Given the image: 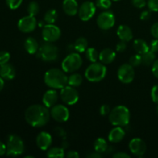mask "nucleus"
Returning <instances> with one entry per match:
<instances>
[{
    "instance_id": "nucleus-1",
    "label": "nucleus",
    "mask_w": 158,
    "mask_h": 158,
    "mask_svg": "<svg viewBox=\"0 0 158 158\" xmlns=\"http://www.w3.org/2000/svg\"><path fill=\"white\" fill-rule=\"evenodd\" d=\"M50 117L49 108L44 105H31L25 111V120L33 127H41L47 124Z\"/></svg>"
},
{
    "instance_id": "nucleus-2",
    "label": "nucleus",
    "mask_w": 158,
    "mask_h": 158,
    "mask_svg": "<svg viewBox=\"0 0 158 158\" xmlns=\"http://www.w3.org/2000/svg\"><path fill=\"white\" fill-rule=\"evenodd\" d=\"M44 82L46 86L52 89H61L68 84V77L63 69L52 68L46 72Z\"/></svg>"
},
{
    "instance_id": "nucleus-3",
    "label": "nucleus",
    "mask_w": 158,
    "mask_h": 158,
    "mask_svg": "<svg viewBox=\"0 0 158 158\" xmlns=\"http://www.w3.org/2000/svg\"><path fill=\"white\" fill-rule=\"evenodd\" d=\"M131 113L127 106L119 105L110 110L109 120L114 126L126 127L129 124Z\"/></svg>"
},
{
    "instance_id": "nucleus-4",
    "label": "nucleus",
    "mask_w": 158,
    "mask_h": 158,
    "mask_svg": "<svg viewBox=\"0 0 158 158\" xmlns=\"http://www.w3.org/2000/svg\"><path fill=\"white\" fill-rule=\"evenodd\" d=\"M107 69L102 63H92L85 71V77L89 82L97 83L103 80L106 77Z\"/></svg>"
},
{
    "instance_id": "nucleus-5",
    "label": "nucleus",
    "mask_w": 158,
    "mask_h": 158,
    "mask_svg": "<svg viewBox=\"0 0 158 158\" xmlns=\"http://www.w3.org/2000/svg\"><path fill=\"white\" fill-rule=\"evenodd\" d=\"M36 56L45 62H53L58 59L59 49L52 43L45 42L40 46Z\"/></svg>"
},
{
    "instance_id": "nucleus-6",
    "label": "nucleus",
    "mask_w": 158,
    "mask_h": 158,
    "mask_svg": "<svg viewBox=\"0 0 158 158\" xmlns=\"http://www.w3.org/2000/svg\"><path fill=\"white\" fill-rule=\"evenodd\" d=\"M6 147H7L6 154L9 157H15L21 155L25 150L23 140L21 137L15 134H10L8 137Z\"/></svg>"
},
{
    "instance_id": "nucleus-7",
    "label": "nucleus",
    "mask_w": 158,
    "mask_h": 158,
    "mask_svg": "<svg viewBox=\"0 0 158 158\" xmlns=\"http://www.w3.org/2000/svg\"><path fill=\"white\" fill-rule=\"evenodd\" d=\"M83 64V60L79 52H71L62 62V69L65 73H74Z\"/></svg>"
},
{
    "instance_id": "nucleus-8",
    "label": "nucleus",
    "mask_w": 158,
    "mask_h": 158,
    "mask_svg": "<svg viewBox=\"0 0 158 158\" xmlns=\"http://www.w3.org/2000/svg\"><path fill=\"white\" fill-rule=\"evenodd\" d=\"M42 36L43 40L48 43H54L61 36V30L54 24H46L43 27Z\"/></svg>"
},
{
    "instance_id": "nucleus-9",
    "label": "nucleus",
    "mask_w": 158,
    "mask_h": 158,
    "mask_svg": "<svg viewBox=\"0 0 158 158\" xmlns=\"http://www.w3.org/2000/svg\"><path fill=\"white\" fill-rule=\"evenodd\" d=\"M60 98L62 101L67 105H74L79 100V93L75 87L66 85L60 91Z\"/></svg>"
},
{
    "instance_id": "nucleus-10",
    "label": "nucleus",
    "mask_w": 158,
    "mask_h": 158,
    "mask_svg": "<svg viewBox=\"0 0 158 158\" xmlns=\"http://www.w3.org/2000/svg\"><path fill=\"white\" fill-rule=\"evenodd\" d=\"M135 77L134 67L130 63H124L118 68L117 77L121 83L129 84L132 83Z\"/></svg>"
},
{
    "instance_id": "nucleus-11",
    "label": "nucleus",
    "mask_w": 158,
    "mask_h": 158,
    "mask_svg": "<svg viewBox=\"0 0 158 158\" xmlns=\"http://www.w3.org/2000/svg\"><path fill=\"white\" fill-rule=\"evenodd\" d=\"M115 15L111 11L106 10L98 15L97 19V26L103 30H108L115 25Z\"/></svg>"
},
{
    "instance_id": "nucleus-12",
    "label": "nucleus",
    "mask_w": 158,
    "mask_h": 158,
    "mask_svg": "<svg viewBox=\"0 0 158 158\" xmlns=\"http://www.w3.org/2000/svg\"><path fill=\"white\" fill-rule=\"evenodd\" d=\"M50 115L56 121L63 123L69 120V111L64 105L56 104L51 107Z\"/></svg>"
},
{
    "instance_id": "nucleus-13",
    "label": "nucleus",
    "mask_w": 158,
    "mask_h": 158,
    "mask_svg": "<svg viewBox=\"0 0 158 158\" xmlns=\"http://www.w3.org/2000/svg\"><path fill=\"white\" fill-rule=\"evenodd\" d=\"M96 6L93 2L86 1L81 4L78 10V15L82 21H89L96 13Z\"/></svg>"
},
{
    "instance_id": "nucleus-14",
    "label": "nucleus",
    "mask_w": 158,
    "mask_h": 158,
    "mask_svg": "<svg viewBox=\"0 0 158 158\" xmlns=\"http://www.w3.org/2000/svg\"><path fill=\"white\" fill-rule=\"evenodd\" d=\"M37 26V20L33 15H28L20 19L18 22V28L22 32L29 33L35 30Z\"/></svg>"
},
{
    "instance_id": "nucleus-15",
    "label": "nucleus",
    "mask_w": 158,
    "mask_h": 158,
    "mask_svg": "<svg viewBox=\"0 0 158 158\" xmlns=\"http://www.w3.org/2000/svg\"><path fill=\"white\" fill-rule=\"evenodd\" d=\"M129 149L134 155L137 157H142L146 153L147 145L142 139L136 137L130 141Z\"/></svg>"
},
{
    "instance_id": "nucleus-16",
    "label": "nucleus",
    "mask_w": 158,
    "mask_h": 158,
    "mask_svg": "<svg viewBox=\"0 0 158 158\" xmlns=\"http://www.w3.org/2000/svg\"><path fill=\"white\" fill-rule=\"evenodd\" d=\"M36 144L38 148L42 151H47L49 148H50L51 145L52 143V137L50 134L46 131H42L37 135Z\"/></svg>"
},
{
    "instance_id": "nucleus-17",
    "label": "nucleus",
    "mask_w": 158,
    "mask_h": 158,
    "mask_svg": "<svg viewBox=\"0 0 158 158\" xmlns=\"http://www.w3.org/2000/svg\"><path fill=\"white\" fill-rule=\"evenodd\" d=\"M58 100V94L55 89H51L45 92L43 97V103L46 107L51 108L56 104Z\"/></svg>"
},
{
    "instance_id": "nucleus-18",
    "label": "nucleus",
    "mask_w": 158,
    "mask_h": 158,
    "mask_svg": "<svg viewBox=\"0 0 158 158\" xmlns=\"http://www.w3.org/2000/svg\"><path fill=\"white\" fill-rule=\"evenodd\" d=\"M125 137V131L123 130V127L116 126V127L113 128L110 131L108 134V140L111 143H119L122 141Z\"/></svg>"
},
{
    "instance_id": "nucleus-19",
    "label": "nucleus",
    "mask_w": 158,
    "mask_h": 158,
    "mask_svg": "<svg viewBox=\"0 0 158 158\" xmlns=\"http://www.w3.org/2000/svg\"><path fill=\"white\" fill-rule=\"evenodd\" d=\"M63 9L65 13L69 16L77 15L79 10L77 0H64L63 2Z\"/></svg>"
},
{
    "instance_id": "nucleus-20",
    "label": "nucleus",
    "mask_w": 158,
    "mask_h": 158,
    "mask_svg": "<svg viewBox=\"0 0 158 158\" xmlns=\"http://www.w3.org/2000/svg\"><path fill=\"white\" fill-rule=\"evenodd\" d=\"M116 56H117V54H116L115 51L110 48H106V49H103L99 53V60L103 64H110V63H113L115 60Z\"/></svg>"
},
{
    "instance_id": "nucleus-21",
    "label": "nucleus",
    "mask_w": 158,
    "mask_h": 158,
    "mask_svg": "<svg viewBox=\"0 0 158 158\" xmlns=\"http://www.w3.org/2000/svg\"><path fill=\"white\" fill-rule=\"evenodd\" d=\"M117 34L120 40L126 42V43L131 41L134 37L131 29L126 25H120L117 29Z\"/></svg>"
},
{
    "instance_id": "nucleus-22",
    "label": "nucleus",
    "mask_w": 158,
    "mask_h": 158,
    "mask_svg": "<svg viewBox=\"0 0 158 158\" xmlns=\"http://www.w3.org/2000/svg\"><path fill=\"white\" fill-rule=\"evenodd\" d=\"M0 77L6 80H12L15 77V68L9 63L2 65L0 66Z\"/></svg>"
},
{
    "instance_id": "nucleus-23",
    "label": "nucleus",
    "mask_w": 158,
    "mask_h": 158,
    "mask_svg": "<svg viewBox=\"0 0 158 158\" xmlns=\"http://www.w3.org/2000/svg\"><path fill=\"white\" fill-rule=\"evenodd\" d=\"M24 47L29 54H35L40 49L38 42L33 37H28L25 40Z\"/></svg>"
},
{
    "instance_id": "nucleus-24",
    "label": "nucleus",
    "mask_w": 158,
    "mask_h": 158,
    "mask_svg": "<svg viewBox=\"0 0 158 158\" xmlns=\"http://www.w3.org/2000/svg\"><path fill=\"white\" fill-rule=\"evenodd\" d=\"M133 46H134V49L136 52L140 55H142L150 50L149 45L146 43L145 40H141V39H137V40H134Z\"/></svg>"
},
{
    "instance_id": "nucleus-25",
    "label": "nucleus",
    "mask_w": 158,
    "mask_h": 158,
    "mask_svg": "<svg viewBox=\"0 0 158 158\" xmlns=\"http://www.w3.org/2000/svg\"><path fill=\"white\" fill-rule=\"evenodd\" d=\"M88 48L87 40L84 37H80L75 41L73 44V49L79 53L86 52Z\"/></svg>"
},
{
    "instance_id": "nucleus-26",
    "label": "nucleus",
    "mask_w": 158,
    "mask_h": 158,
    "mask_svg": "<svg viewBox=\"0 0 158 158\" xmlns=\"http://www.w3.org/2000/svg\"><path fill=\"white\" fill-rule=\"evenodd\" d=\"M46 156L51 158H63L66 156V154H65L64 148L54 147L47 150Z\"/></svg>"
},
{
    "instance_id": "nucleus-27",
    "label": "nucleus",
    "mask_w": 158,
    "mask_h": 158,
    "mask_svg": "<svg viewBox=\"0 0 158 158\" xmlns=\"http://www.w3.org/2000/svg\"><path fill=\"white\" fill-rule=\"evenodd\" d=\"M94 146L95 151L100 153V154L106 152V151L108 150L107 142L104 138H102V137H99L95 140Z\"/></svg>"
},
{
    "instance_id": "nucleus-28",
    "label": "nucleus",
    "mask_w": 158,
    "mask_h": 158,
    "mask_svg": "<svg viewBox=\"0 0 158 158\" xmlns=\"http://www.w3.org/2000/svg\"><path fill=\"white\" fill-rule=\"evenodd\" d=\"M83 83V77L80 73H73L69 77H68V85L73 87L80 86Z\"/></svg>"
},
{
    "instance_id": "nucleus-29",
    "label": "nucleus",
    "mask_w": 158,
    "mask_h": 158,
    "mask_svg": "<svg viewBox=\"0 0 158 158\" xmlns=\"http://www.w3.org/2000/svg\"><path fill=\"white\" fill-rule=\"evenodd\" d=\"M58 18V12L56 9L48 10L44 15V22L46 24H54Z\"/></svg>"
},
{
    "instance_id": "nucleus-30",
    "label": "nucleus",
    "mask_w": 158,
    "mask_h": 158,
    "mask_svg": "<svg viewBox=\"0 0 158 158\" xmlns=\"http://www.w3.org/2000/svg\"><path fill=\"white\" fill-rule=\"evenodd\" d=\"M142 58V63L145 66H152L153 63L156 60V56L154 52L152 51L149 50L145 53L142 54L141 55Z\"/></svg>"
},
{
    "instance_id": "nucleus-31",
    "label": "nucleus",
    "mask_w": 158,
    "mask_h": 158,
    "mask_svg": "<svg viewBox=\"0 0 158 158\" xmlns=\"http://www.w3.org/2000/svg\"><path fill=\"white\" fill-rule=\"evenodd\" d=\"M86 57L91 63H95L99 59V53L97 49L94 47L87 48L86 50Z\"/></svg>"
},
{
    "instance_id": "nucleus-32",
    "label": "nucleus",
    "mask_w": 158,
    "mask_h": 158,
    "mask_svg": "<svg viewBox=\"0 0 158 158\" xmlns=\"http://www.w3.org/2000/svg\"><path fill=\"white\" fill-rule=\"evenodd\" d=\"M39 12H40V6H39L38 2H36L35 1H32L31 2H29L27 7L28 14L35 16L39 13Z\"/></svg>"
},
{
    "instance_id": "nucleus-33",
    "label": "nucleus",
    "mask_w": 158,
    "mask_h": 158,
    "mask_svg": "<svg viewBox=\"0 0 158 158\" xmlns=\"http://www.w3.org/2000/svg\"><path fill=\"white\" fill-rule=\"evenodd\" d=\"M112 2L111 0H97L96 2V6L100 9H104L107 10L111 7Z\"/></svg>"
},
{
    "instance_id": "nucleus-34",
    "label": "nucleus",
    "mask_w": 158,
    "mask_h": 158,
    "mask_svg": "<svg viewBox=\"0 0 158 158\" xmlns=\"http://www.w3.org/2000/svg\"><path fill=\"white\" fill-rule=\"evenodd\" d=\"M142 63L141 55L140 54H135L130 58V64L134 67H137Z\"/></svg>"
},
{
    "instance_id": "nucleus-35",
    "label": "nucleus",
    "mask_w": 158,
    "mask_h": 158,
    "mask_svg": "<svg viewBox=\"0 0 158 158\" xmlns=\"http://www.w3.org/2000/svg\"><path fill=\"white\" fill-rule=\"evenodd\" d=\"M10 60V53L7 51H1L0 52V66L9 63Z\"/></svg>"
},
{
    "instance_id": "nucleus-36",
    "label": "nucleus",
    "mask_w": 158,
    "mask_h": 158,
    "mask_svg": "<svg viewBox=\"0 0 158 158\" xmlns=\"http://www.w3.org/2000/svg\"><path fill=\"white\" fill-rule=\"evenodd\" d=\"M8 7L11 9H16L21 6L23 0H6Z\"/></svg>"
},
{
    "instance_id": "nucleus-37",
    "label": "nucleus",
    "mask_w": 158,
    "mask_h": 158,
    "mask_svg": "<svg viewBox=\"0 0 158 158\" xmlns=\"http://www.w3.org/2000/svg\"><path fill=\"white\" fill-rule=\"evenodd\" d=\"M147 4L151 12H158V0H148Z\"/></svg>"
},
{
    "instance_id": "nucleus-38",
    "label": "nucleus",
    "mask_w": 158,
    "mask_h": 158,
    "mask_svg": "<svg viewBox=\"0 0 158 158\" xmlns=\"http://www.w3.org/2000/svg\"><path fill=\"white\" fill-rule=\"evenodd\" d=\"M151 96L153 101L155 103H157V104H158V84L155 85V86H154L152 87V89H151Z\"/></svg>"
},
{
    "instance_id": "nucleus-39",
    "label": "nucleus",
    "mask_w": 158,
    "mask_h": 158,
    "mask_svg": "<svg viewBox=\"0 0 158 158\" xmlns=\"http://www.w3.org/2000/svg\"><path fill=\"white\" fill-rule=\"evenodd\" d=\"M133 6L137 9H142L147 5L146 0H131Z\"/></svg>"
},
{
    "instance_id": "nucleus-40",
    "label": "nucleus",
    "mask_w": 158,
    "mask_h": 158,
    "mask_svg": "<svg viewBox=\"0 0 158 158\" xmlns=\"http://www.w3.org/2000/svg\"><path fill=\"white\" fill-rule=\"evenodd\" d=\"M126 49H127L126 42L122 41V40H120V42H119V43L117 44V46H116V50H117L118 52H123V51L126 50Z\"/></svg>"
},
{
    "instance_id": "nucleus-41",
    "label": "nucleus",
    "mask_w": 158,
    "mask_h": 158,
    "mask_svg": "<svg viewBox=\"0 0 158 158\" xmlns=\"http://www.w3.org/2000/svg\"><path fill=\"white\" fill-rule=\"evenodd\" d=\"M150 50L152 51L153 52H158V40L155 39V40H153L150 43Z\"/></svg>"
},
{
    "instance_id": "nucleus-42",
    "label": "nucleus",
    "mask_w": 158,
    "mask_h": 158,
    "mask_svg": "<svg viewBox=\"0 0 158 158\" xmlns=\"http://www.w3.org/2000/svg\"><path fill=\"white\" fill-rule=\"evenodd\" d=\"M110 112V107L107 104L102 105L100 109V113L102 116L109 115Z\"/></svg>"
},
{
    "instance_id": "nucleus-43",
    "label": "nucleus",
    "mask_w": 158,
    "mask_h": 158,
    "mask_svg": "<svg viewBox=\"0 0 158 158\" xmlns=\"http://www.w3.org/2000/svg\"><path fill=\"white\" fill-rule=\"evenodd\" d=\"M151 16V10H144L140 13V19L143 20V21H146L148 20Z\"/></svg>"
},
{
    "instance_id": "nucleus-44",
    "label": "nucleus",
    "mask_w": 158,
    "mask_h": 158,
    "mask_svg": "<svg viewBox=\"0 0 158 158\" xmlns=\"http://www.w3.org/2000/svg\"><path fill=\"white\" fill-rule=\"evenodd\" d=\"M151 33L153 35V37L158 40V23H154L151 29Z\"/></svg>"
},
{
    "instance_id": "nucleus-45",
    "label": "nucleus",
    "mask_w": 158,
    "mask_h": 158,
    "mask_svg": "<svg viewBox=\"0 0 158 158\" xmlns=\"http://www.w3.org/2000/svg\"><path fill=\"white\" fill-rule=\"evenodd\" d=\"M151 70H152V73L154 74V77L158 79V60H156L152 64Z\"/></svg>"
},
{
    "instance_id": "nucleus-46",
    "label": "nucleus",
    "mask_w": 158,
    "mask_h": 158,
    "mask_svg": "<svg viewBox=\"0 0 158 158\" xmlns=\"http://www.w3.org/2000/svg\"><path fill=\"white\" fill-rule=\"evenodd\" d=\"M114 158H131V156L125 152H117L113 155Z\"/></svg>"
},
{
    "instance_id": "nucleus-47",
    "label": "nucleus",
    "mask_w": 158,
    "mask_h": 158,
    "mask_svg": "<svg viewBox=\"0 0 158 158\" xmlns=\"http://www.w3.org/2000/svg\"><path fill=\"white\" fill-rule=\"evenodd\" d=\"M66 157L68 158H78L80 157V154L76 151H68L67 154H66Z\"/></svg>"
},
{
    "instance_id": "nucleus-48",
    "label": "nucleus",
    "mask_w": 158,
    "mask_h": 158,
    "mask_svg": "<svg viewBox=\"0 0 158 158\" xmlns=\"http://www.w3.org/2000/svg\"><path fill=\"white\" fill-rule=\"evenodd\" d=\"M6 151H7V147H6V145L5 143H3L2 141H0V156H2L4 154H6Z\"/></svg>"
},
{
    "instance_id": "nucleus-49",
    "label": "nucleus",
    "mask_w": 158,
    "mask_h": 158,
    "mask_svg": "<svg viewBox=\"0 0 158 158\" xmlns=\"http://www.w3.org/2000/svg\"><path fill=\"white\" fill-rule=\"evenodd\" d=\"M86 157L89 158H101L103 156H102V154H100V153L95 151V152L90 153L89 154H88Z\"/></svg>"
},
{
    "instance_id": "nucleus-50",
    "label": "nucleus",
    "mask_w": 158,
    "mask_h": 158,
    "mask_svg": "<svg viewBox=\"0 0 158 158\" xmlns=\"http://www.w3.org/2000/svg\"><path fill=\"white\" fill-rule=\"evenodd\" d=\"M4 85H5L4 79H3L2 77H0V91L2 90V89L4 88Z\"/></svg>"
},
{
    "instance_id": "nucleus-51",
    "label": "nucleus",
    "mask_w": 158,
    "mask_h": 158,
    "mask_svg": "<svg viewBox=\"0 0 158 158\" xmlns=\"http://www.w3.org/2000/svg\"><path fill=\"white\" fill-rule=\"evenodd\" d=\"M34 157L33 156H26V157H25V158H33Z\"/></svg>"
},
{
    "instance_id": "nucleus-52",
    "label": "nucleus",
    "mask_w": 158,
    "mask_h": 158,
    "mask_svg": "<svg viewBox=\"0 0 158 158\" xmlns=\"http://www.w3.org/2000/svg\"><path fill=\"white\" fill-rule=\"evenodd\" d=\"M157 115H158V106L157 107Z\"/></svg>"
},
{
    "instance_id": "nucleus-53",
    "label": "nucleus",
    "mask_w": 158,
    "mask_h": 158,
    "mask_svg": "<svg viewBox=\"0 0 158 158\" xmlns=\"http://www.w3.org/2000/svg\"><path fill=\"white\" fill-rule=\"evenodd\" d=\"M113 1H115V2H118V1H120V0H113Z\"/></svg>"
}]
</instances>
